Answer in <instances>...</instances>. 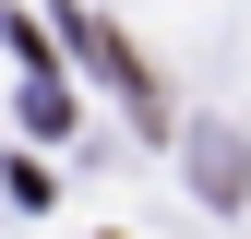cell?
Here are the masks:
<instances>
[{
  "instance_id": "cell-1",
  "label": "cell",
  "mask_w": 251,
  "mask_h": 239,
  "mask_svg": "<svg viewBox=\"0 0 251 239\" xmlns=\"http://www.w3.org/2000/svg\"><path fill=\"white\" fill-rule=\"evenodd\" d=\"M60 36H72V60H84V72H108V84H120V96H132V108H155V84H144V60L120 48L108 24H84V12H72V24H60Z\"/></svg>"
}]
</instances>
